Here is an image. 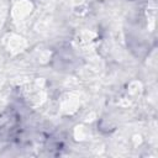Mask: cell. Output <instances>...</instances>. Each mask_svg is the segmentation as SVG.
<instances>
[{"mask_svg": "<svg viewBox=\"0 0 158 158\" xmlns=\"http://www.w3.org/2000/svg\"><path fill=\"white\" fill-rule=\"evenodd\" d=\"M23 94L28 105L33 107L42 105L47 99V93L44 90V80L42 78H38L33 81H27L23 85Z\"/></svg>", "mask_w": 158, "mask_h": 158, "instance_id": "obj_1", "label": "cell"}, {"mask_svg": "<svg viewBox=\"0 0 158 158\" xmlns=\"http://www.w3.org/2000/svg\"><path fill=\"white\" fill-rule=\"evenodd\" d=\"M2 46L5 47V49L11 54V56H16L22 53L26 47H27V42L26 40L20 36L19 33L15 32H9L2 37Z\"/></svg>", "mask_w": 158, "mask_h": 158, "instance_id": "obj_2", "label": "cell"}, {"mask_svg": "<svg viewBox=\"0 0 158 158\" xmlns=\"http://www.w3.org/2000/svg\"><path fill=\"white\" fill-rule=\"evenodd\" d=\"M33 11V2L31 0H16L11 7L10 15L15 23H21L28 19Z\"/></svg>", "mask_w": 158, "mask_h": 158, "instance_id": "obj_3", "label": "cell"}, {"mask_svg": "<svg viewBox=\"0 0 158 158\" xmlns=\"http://www.w3.org/2000/svg\"><path fill=\"white\" fill-rule=\"evenodd\" d=\"M80 106V96L75 91L65 93L59 100V110L63 115H74Z\"/></svg>", "mask_w": 158, "mask_h": 158, "instance_id": "obj_4", "label": "cell"}, {"mask_svg": "<svg viewBox=\"0 0 158 158\" xmlns=\"http://www.w3.org/2000/svg\"><path fill=\"white\" fill-rule=\"evenodd\" d=\"M98 38V35L90 30H81L74 37V44L80 51L88 52L94 47V43Z\"/></svg>", "mask_w": 158, "mask_h": 158, "instance_id": "obj_5", "label": "cell"}, {"mask_svg": "<svg viewBox=\"0 0 158 158\" xmlns=\"http://www.w3.org/2000/svg\"><path fill=\"white\" fill-rule=\"evenodd\" d=\"M100 70H101V64H99L98 60L91 59L90 63L86 64V65L80 70L79 74H80V77L84 78V79H91V78L99 75Z\"/></svg>", "mask_w": 158, "mask_h": 158, "instance_id": "obj_6", "label": "cell"}, {"mask_svg": "<svg viewBox=\"0 0 158 158\" xmlns=\"http://www.w3.org/2000/svg\"><path fill=\"white\" fill-rule=\"evenodd\" d=\"M142 90H143V85L139 80H132L128 86H127V91H126V100L130 101H133V100H137L141 94H142Z\"/></svg>", "mask_w": 158, "mask_h": 158, "instance_id": "obj_7", "label": "cell"}, {"mask_svg": "<svg viewBox=\"0 0 158 158\" xmlns=\"http://www.w3.org/2000/svg\"><path fill=\"white\" fill-rule=\"evenodd\" d=\"M91 136L90 133V130L84 126V125H78L75 128H74V138L77 141H85V139H89V137Z\"/></svg>", "mask_w": 158, "mask_h": 158, "instance_id": "obj_8", "label": "cell"}, {"mask_svg": "<svg viewBox=\"0 0 158 158\" xmlns=\"http://www.w3.org/2000/svg\"><path fill=\"white\" fill-rule=\"evenodd\" d=\"M147 21H148V30L152 31L153 27H154V23H156V6H153L152 9L148 7L147 9Z\"/></svg>", "mask_w": 158, "mask_h": 158, "instance_id": "obj_9", "label": "cell"}, {"mask_svg": "<svg viewBox=\"0 0 158 158\" xmlns=\"http://www.w3.org/2000/svg\"><path fill=\"white\" fill-rule=\"evenodd\" d=\"M49 57H51V52H48V51H42V52L38 54V60H40L41 63H46V62H48Z\"/></svg>", "mask_w": 158, "mask_h": 158, "instance_id": "obj_10", "label": "cell"}, {"mask_svg": "<svg viewBox=\"0 0 158 158\" xmlns=\"http://www.w3.org/2000/svg\"><path fill=\"white\" fill-rule=\"evenodd\" d=\"M6 14H7V9H6L4 5H0V26H1L2 22L5 21Z\"/></svg>", "mask_w": 158, "mask_h": 158, "instance_id": "obj_11", "label": "cell"}]
</instances>
